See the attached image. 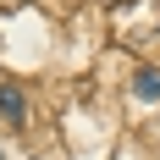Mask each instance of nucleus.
Listing matches in <instances>:
<instances>
[{"mask_svg": "<svg viewBox=\"0 0 160 160\" xmlns=\"http://www.w3.org/2000/svg\"><path fill=\"white\" fill-rule=\"evenodd\" d=\"M0 160H6V155H0Z\"/></svg>", "mask_w": 160, "mask_h": 160, "instance_id": "3", "label": "nucleus"}, {"mask_svg": "<svg viewBox=\"0 0 160 160\" xmlns=\"http://www.w3.org/2000/svg\"><path fill=\"white\" fill-rule=\"evenodd\" d=\"M0 111L11 116V122H22V116H28V105H22V94H17V88H0Z\"/></svg>", "mask_w": 160, "mask_h": 160, "instance_id": "2", "label": "nucleus"}, {"mask_svg": "<svg viewBox=\"0 0 160 160\" xmlns=\"http://www.w3.org/2000/svg\"><path fill=\"white\" fill-rule=\"evenodd\" d=\"M132 94H138V99H160V72H155V66H144V72H138Z\"/></svg>", "mask_w": 160, "mask_h": 160, "instance_id": "1", "label": "nucleus"}]
</instances>
